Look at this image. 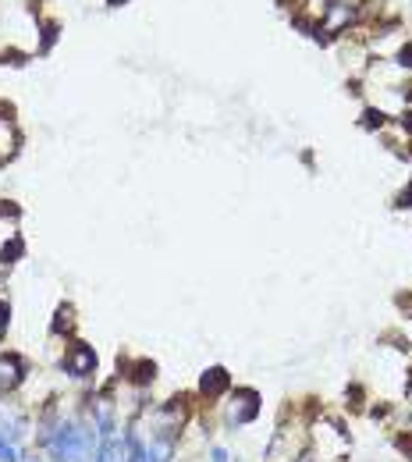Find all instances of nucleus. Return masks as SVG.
Returning a JSON list of instances; mask_svg holds the SVG:
<instances>
[{
    "mask_svg": "<svg viewBox=\"0 0 412 462\" xmlns=\"http://www.w3.org/2000/svg\"><path fill=\"white\" fill-rule=\"evenodd\" d=\"M43 445H46L53 462H89L100 448V430H96V423L61 420L43 438Z\"/></svg>",
    "mask_w": 412,
    "mask_h": 462,
    "instance_id": "f257e3e1",
    "label": "nucleus"
},
{
    "mask_svg": "<svg viewBox=\"0 0 412 462\" xmlns=\"http://www.w3.org/2000/svg\"><path fill=\"white\" fill-rule=\"evenodd\" d=\"M263 409V398L256 388H234L231 395V409H228V427H246V423H256Z\"/></svg>",
    "mask_w": 412,
    "mask_h": 462,
    "instance_id": "f03ea898",
    "label": "nucleus"
},
{
    "mask_svg": "<svg viewBox=\"0 0 412 462\" xmlns=\"http://www.w3.org/2000/svg\"><path fill=\"white\" fill-rule=\"evenodd\" d=\"M61 370H65L68 377H75V381L93 377V374H96V352H93V345L75 342V345L65 352V359H61Z\"/></svg>",
    "mask_w": 412,
    "mask_h": 462,
    "instance_id": "7ed1b4c3",
    "label": "nucleus"
},
{
    "mask_svg": "<svg viewBox=\"0 0 412 462\" xmlns=\"http://www.w3.org/2000/svg\"><path fill=\"white\" fill-rule=\"evenodd\" d=\"M117 374L128 377L135 388H146V384H153L157 381V363L153 359H117Z\"/></svg>",
    "mask_w": 412,
    "mask_h": 462,
    "instance_id": "20e7f679",
    "label": "nucleus"
},
{
    "mask_svg": "<svg viewBox=\"0 0 412 462\" xmlns=\"http://www.w3.org/2000/svg\"><path fill=\"white\" fill-rule=\"evenodd\" d=\"M231 391V374L224 366H206L203 377H199V395L203 398H221Z\"/></svg>",
    "mask_w": 412,
    "mask_h": 462,
    "instance_id": "39448f33",
    "label": "nucleus"
},
{
    "mask_svg": "<svg viewBox=\"0 0 412 462\" xmlns=\"http://www.w3.org/2000/svg\"><path fill=\"white\" fill-rule=\"evenodd\" d=\"M174 445H178V430L160 427V434L150 438V445H146V462H171L174 459Z\"/></svg>",
    "mask_w": 412,
    "mask_h": 462,
    "instance_id": "423d86ee",
    "label": "nucleus"
},
{
    "mask_svg": "<svg viewBox=\"0 0 412 462\" xmlns=\"http://www.w3.org/2000/svg\"><path fill=\"white\" fill-rule=\"evenodd\" d=\"M25 377V359L22 356H4L0 359V395H8L22 384Z\"/></svg>",
    "mask_w": 412,
    "mask_h": 462,
    "instance_id": "0eeeda50",
    "label": "nucleus"
},
{
    "mask_svg": "<svg viewBox=\"0 0 412 462\" xmlns=\"http://www.w3.org/2000/svg\"><path fill=\"white\" fill-rule=\"evenodd\" d=\"M93 462H128V441H125V434L121 438H103L100 441V448H96V455H93Z\"/></svg>",
    "mask_w": 412,
    "mask_h": 462,
    "instance_id": "6e6552de",
    "label": "nucleus"
},
{
    "mask_svg": "<svg viewBox=\"0 0 412 462\" xmlns=\"http://www.w3.org/2000/svg\"><path fill=\"white\" fill-rule=\"evenodd\" d=\"M25 256V242L15 235L11 242H4V245H0V263H18Z\"/></svg>",
    "mask_w": 412,
    "mask_h": 462,
    "instance_id": "1a4fd4ad",
    "label": "nucleus"
},
{
    "mask_svg": "<svg viewBox=\"0 0 412 462\" xmlns=\"http://www.w3.org/2000/svg\"><path fill=\"white\" fill-rule=\"evenodd\" d=\"M71 324H75V310H71V306H57V313H53V324H50V334L71 331Z\"/></svg>",
    "mask_w": 412,
    "mask_h": 462,
    "instance_id": "9d476101",
    "label": "nucleus"
},
{
    "mask_svg": "<svg viewBox=\"0 0 412 462\" xmlns=\"http://www.w3.org/2000/svg\"><path fill=\"white\" fill-rule=\"evenodd\" d=\"M125 441H128V462H146V445H142V438L135 430H128Z\"/></svg>",
    "mask_w": 412,
    "mask_h": 462,
    "instance_id": "9b49d317",
    "label": "nucleus"
},
{
    "mask_svg": "<svg viewBox=\"0 0 412 462\" xmlns=\"http://www.w3.org/2000/svg\"><path fill=\"white\" fill-rule=\"evenodd\" d=\"M0 462H22V455L15 452V445L4 441V438H0Z\"/></svg>",
    "mask_w": 412,
    "mask_h": 462,
    "instance_id": "f8f14e48",
    "label": "nucleus"
},
{
    "mask_svg": "<svg viewBox=\"0 0 412 462\" xmlns=\"http://www.w3.org/2000/svg\"><path fill=\"white\" fill-rule=\"evenodd\" d=\"M395 206H398V210H409V206H412V181H409V185H405V189L398 192V199H395Z\"/></svg>",
    "mask_w": 412,
    "mask_h": 462,
    "instance_id": "ddd939ff",
    "label": "nucleus"
},
{
    "mask_svg": "<svg viewBox=\"0 0 412 462\" xmlns=\"http://www.w3.org/2000/svg\"><path fill=\"white\" fill-rule=\"evenodd\" d=\"M53 40H57V25H43V47H40V50L46 53V50L53 47Z\"/></svg>",
    "mask_w": 412,
    "mask_h": 462,
    "instance_id": "4468645a",
    "label": "nucleus"
},
{
    "mask_svg": "<svg viewBox=\"0 0 412 462\" xmlns=\"http://www.w3.org/2000/svg\"><path fill=\"white\" fill-rule=\"evenodd\" d=\"M348 398H352V406H356V409H359L366 395H363V388H359V384H348Z\"/></svg>",
    "mask_w": 412,
    "mask_h": 462,
    "instance_id": "2eb2a0df",
    "label": "nucleus"
},
{
    "mask_svg": "<svg viewBox=\"0 0 412 462\" xmlns=\"http://www.w3.org/2000/svg\"><path fill=\"white\" fill-rule=\"evenodd\" d=\"M8 320H11V310H8V302H0V338L8 331Z\"/></svg>",
    "mask_w": 412,
    "mask_h": 462,
    "instance_id": "dca6fc26",
    "label": "nucleus"
},
{
    "mask_svg": "<svg viewBox=\"0 0 412 462\" xmlns=\"http://www.w3.org/2000/svg\"><path fill=\"white\" fill-rule=\"evenodd\" d=\"M210 462H231V455H228L224 448H214V452H210Z\"/></svg>",
    "mask_w": 412,
    "mask_h": 462,
    "instance_id": "f3484780",
    "label": "nucleus"
},
{
    "mask_svg": "<svg viewBox=\"0 0 412 462\" xmlns=\"http://www.w3.org/2000/svg\"><path fill=\"white\" fill-rule=\"evenodd\" d=\"M380 121H384V114H373V110H366V129L380 125Z\"/></svg>",
    "mask_w": 412,
    "mask_h": 462,
    "instance_id": "a211bd4d",
    "label": "nucleus"
},
{
    "mask_svg": "<svg viewBox=\"0 0 412 462\" xmlns=\"http://www.w3.org/2000/svg\"><path fill=\"white\" fill-rule=\"evenodd\" d=\"M107 4H110V8H121V4H128V0H107Z\"/></svg>",
    "mask_w": 412,
    "mask_h": 462,
    "instance_id": "6ab92c4d",
    "label": "nucleus"
},
{
    "mask_svg": "<svg viewBox=\"0 0 412 462\" xmlns=\"http://www.w3.org/2000/svg\"><path fill=\"white\" fill-rule=\"evenodd\" d=\"M22 462H40V459H33V455H22Z\"/></svg>",
    "mask_w": 412,
    "mask_h": 462,
    "instance_id": "aec40b11",
    "label": "nucleus"
}]
</instances>
